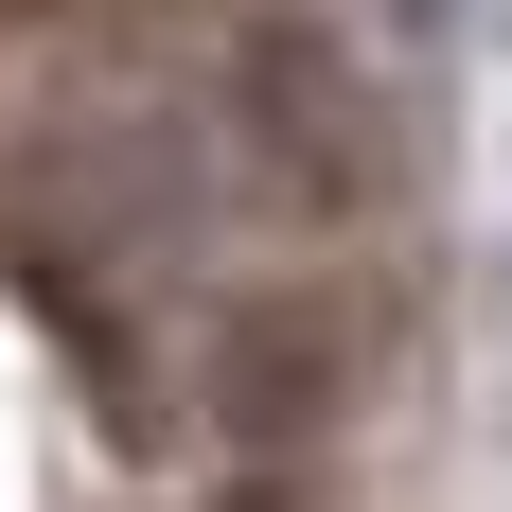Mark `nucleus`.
<instances>
[{
	"mask_svg": "<svg viewBox=\"0 0 512 512\" xmlns=\"http://www.w3.org/2000/svg\"><path fill=\"white\" fill-rule=\"evenodd\" d=\"M424 18H442V0H424Z\"/></svg>",
	"mask_w": 512,
	"mask_h": 512,
	"instance_id": "obj_1",
	"label": "nucleus"
}]
</instances>
